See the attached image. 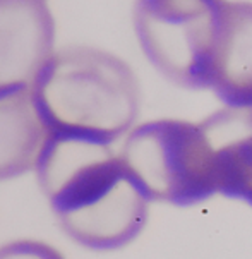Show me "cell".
Segmentation results:
<instances>
[{"label": "cell", "instance_id": "3", "mask_svg": "<svg viewBox=\"0 0 252 259\" xmlns=\"http://www.w3.org/2000/svg\"><path fill=\"white\" fill-rule=\"evenodd\" d=\"M118 156L149 203L192 206L216 194L215 148L201 122L160 118L136 125Z\"/></svg>", "mask_w": 252, "mask_h": 259}, {"label": "cell", "instance_id": "8", "mask_svg": "<svg viewBox=\"0 0 252 259\" xmlns=\"http://www.w3.org/2000/svg\"><path fill=\"white\" fill-rule=\"evenodd\" d=\"M47 131L39 120L29 88L0 98V181L34 168Z\"/></svg>", "mask_w": 252, "mask_h": 259}, {"label": "cell", "instance_id": "5", "mask_svg": "<svg viewBox=\"0 0 252 259\" xmlns=\"http://www.w3.org/2000/svg\"><path fill=\"white\" fill-rule=\"evenodd\" d=\"M54 48L48 0H0V98L28 90Z\"/></svg>", "mask_w": 252, "mask_h": 259}, {"label": "cell", "instance_id": "9", "mask_svg": "<svg viewBox=\"0 0 252 259\" xmlns=\"http://www.w3.org/2000/svg\"><path fill=\"white\" fill-rule=\"evenodd\" d=\"M0 259H65L59 249L50 244L33 239H21L4 244L0 247Z\"/></svg>", "mask_w": 252, "mask_h": 259}, {"label": "cell", "instance_id": "6", "mask_svg": "<svg viewBox=\"0 0 252 259\" xmlns=\"http://www.w3.org/2000/svg\"><path fill=\"white\" fill-rule=\"evenodd\" d=\"M206 90L227 107H252V2L223 0Z\"/></svg>", "mask_w": 252, "mask_h": 259}, {"label": "cell", "instance_id": "2", "mask_svg": "<svg viewBox=\"0 0 252 259\" xmlns=\"http://www.w3.org/2000/svg\"><path fill=\"white\" fill-rule=\"evenodd\" d=\"M47 133H65L112 144L134 127L139 82L110 52L72 47L54 52L29 86Z\"/></svg>", "mask_w": 252, "mask_h": 259}, {"label": "cell", "instance_id": "1", "mask_svg": "<svg viewBox=\"0 0 252 259\" xmlns=\"http://www.w3.org/2000/svg\"><path fill=\"white\" fill-rule=\"evenodd\" d=\"M34 170L62 230L82 247L120 249L148 223V197L108 144L47 133Z\"/></svg>", "mask_w": 252, "mask_h": 259}, {"label": "cell", "instance_id": "7", "mask_svg": "<svg viewBox=\"0 0 252 259\" xmlns=\"http://www.w3.org/2000/svg\"><path fill=\"white\" fill-rule=\"evenodd\" d=\"M201 124L215 148L216 194L252 206V107H225Z\"/></svg>", "mask_w": 252, "mask_h": 259}, {"label": "cell", "instance_id": "4", "mask_svg": "<svg viewBox=\"0 0 252 259\" xmlns=\"http://www.w3.org/2000/svg\"><path fill=\"white\" fill-rule=\"evenodd\" d=\"M223 0H136L134 29L144 55L175 84L206 90Z\"/></svg>", "mask_w": 252, "mask_h": 259}]
</instances>
